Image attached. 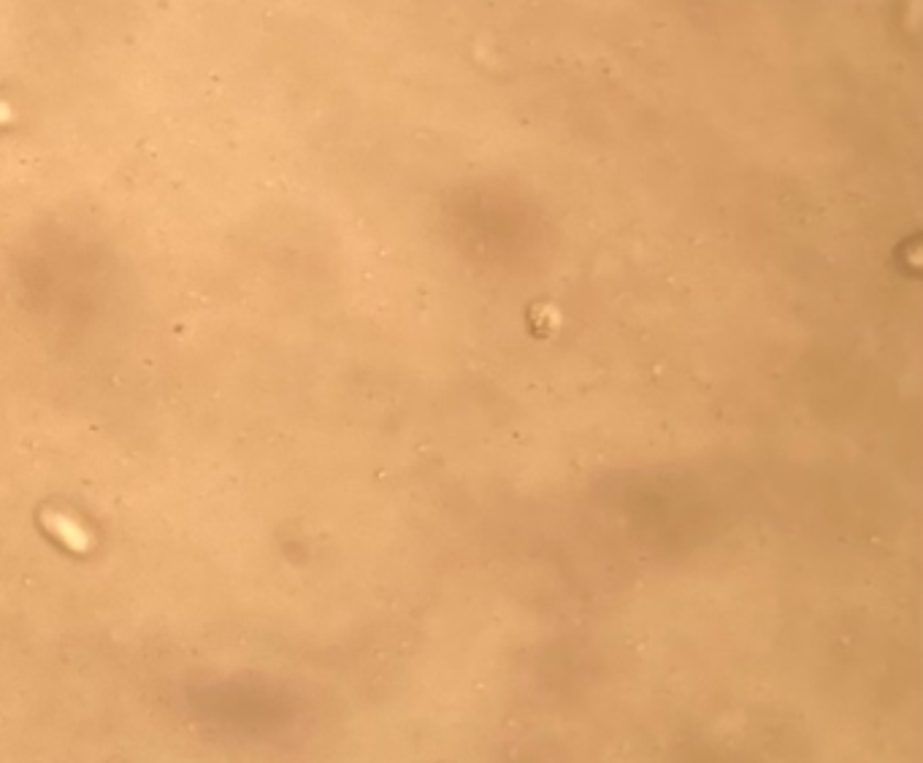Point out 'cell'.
<instances>
[{
	"label": "cell",
	"mask_w": 923,
	"mask_h": 763,
	"mask_svg": "<svg viewBox=\"0 0 923 763\" xmlns=\"http://www.w3.org/2000/svg\"><path fill=\"white\" fill-rule=\"evenodd\" d=\"M41 523L47 525L49 531H52L68 550L87 552L93 547L90 531H87L82 523H76L74 517L63 515V512H41Z\"/></svg>",
	"instance_id": "6da1fadb"
}]
</instances>
